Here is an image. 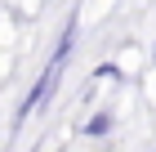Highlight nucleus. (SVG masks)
I'll return each mask as SVG.
<instances>
[{
    "label": "nucleus",
    "instance_id": "f257e3e1",
    "mask_svg": "<svg viewBox=\"0 0 156 152\" xmlns=\"http://www.w3.org/2000/svg\"><path fill=\"white\" fill-rule=\"evenodd\" d=\"M72 45H76V23H67V32H62V40H58V49H54V58H49V67L40 72V81L31 85V94L23 98V107H18V117H13V125H23V121L31 117V112H36L40 103H45L49 94H54V85H58V76H62V63H67Z\"/></svg>",
    "mask_w": 156,
    "mask_h": 152
},
{
    "label": "nucleus",
    "instance_id": "f03ea898",
    "mask_svg": "<svg viewBox=\"0 0 156 152\" xmlns=\"http://www.w3.org/2000/svg\"><path fill=\"white\" fill-rule=\"evenodd\" d=\"M112 130V112H98L94 121H85V134H107Z\"/></svg>",
    "mask_w": 156,
    "mask_h": 152
}]
</instances>
